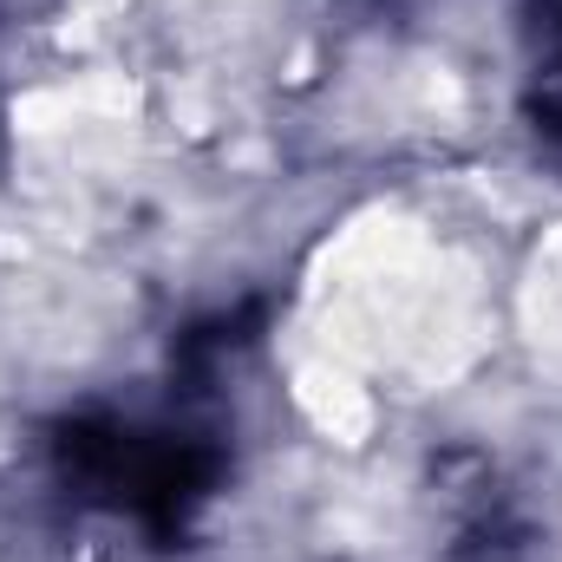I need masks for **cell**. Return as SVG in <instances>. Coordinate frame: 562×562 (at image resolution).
<instances>
[{
    "mask_svg": "<svg viewBox=\"0 0 562 562\" xmlns=\"http://www.w3.org/2000/svg\"><path fill=\"white\" fill-rule=\"evenodd\" d=\"M524 33H530V72H524V86H530V125L562 157V0H537Z\"/></svg>",
    "mask_w": 562,
    "mask_h": 562,
    "instance_id": "obj_1",
    "label": "cell"
}]
</instances>
